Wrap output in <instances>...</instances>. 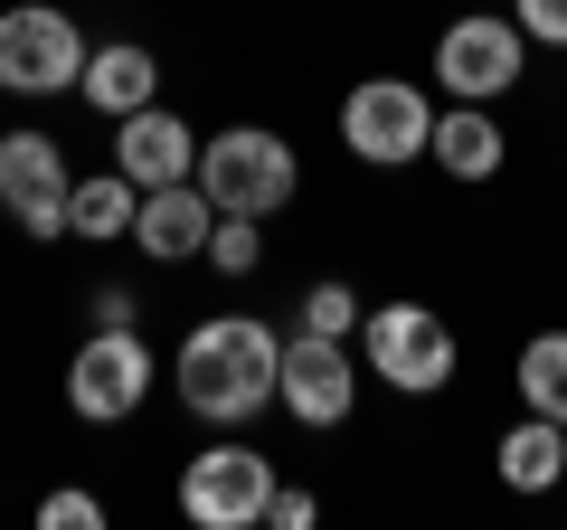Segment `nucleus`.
Listing matches in <instances>:
<instances>
[{
	"label": "nucleus",
	"instance_id": "nucleus-1",
	"mask_svg": "<svg viewBox=\"0 0 567 530\" xmlns=\"http://www.w3.org/2000/svg\"><path fill=\"white\" fill-rule=\"evenodd\" d=\"M275 379H284V332L256 323V313H208L199 332L181 342L171 360V388L199 427H246V417L275 408Z\"/></svg>",
	"mask_w": 567,
	"mask_h": 530
},
{
	"label": "nucleus",
	"instance_id": "nucleus-2",
	"mask_svg": "<svg viewBox=\"0 0 567 530\" xmlns=\"http://www.w3.org/2000/svg\"><path fill=\"white\" fill-rule=\"evenodd\" d=\"M189 181L208 190V208L275 218V208L303 190V162H293V143H284V133H265V123H227V133H208V143H199Z\"/></svg>",
	"mask_w": 567,
	"mask_h": 530
},
{
	"label": "nucleus",
	"instance_id": "nucleus-3",
	"mask_svg": "<svg viewBox=\"0 0 567 530\" xmlns=\"http://www.w3.org/2000/svg\"><path fill=\"white\" fill-rule=\"evenodd\" d=\"M360 360L398 398H435V388H454L464 342H454V323L435 304H379V313H360Z\"/></svg>",
	"mask_w": 567,
	"mask_h": 530
},
{
	"label": "nucleus",
	"instance_id": "nucleus-4",
	"mask_svg": "<svg viewBox=\"0 0 567 530\" xmlns=\"http://www.w3.org/2000/svg\"><path fill=\"white\" fill-rule=\"evenodd\" d=\"M341 143H350V162H369V171L425 162V143H435V95L406 85V77H360L350 104H341Z\"/></svg>",
	"mask_w": 567,
	"mask_h": 530
},
{
	"label": "nucleus",
	"instance_id": "nucleus-5",
	"mask_svg": "<svg viewBox=\"0 0 567 530\" xmlns=\"http://www.w3.org/2000/svg\"><path fill=\"white\" fill-rule=\"evenodd\" d=\"M85 77V29L58 0L0 10V95H66Z\"/></svg>",
	"mask_w": 567,
	"mask_h": 530
},
{
	"label": "nucleus",
	"instance_id": "nucleus-6",
	"mask_svg": "<svg viewBox=\"0 0 567 530\" xmlns=\"http://www.w3.org/2000/svg\"><path fill=\"white\" fill-rule=\"evenodd\" d=\"M520 77H529L520 20H502V10H464V20H445V39H435V85H445L454 104H502Z\"/></svg>",
	"mask_w": 567,
	"mask_h": 530
},
{
	"label": "nucleus",
	"instance_id": "nucleus-7",
	"mask_svg": "<svg viewBox=\"0 0 567 530\" xmlns=\"http://www.w3.org/2000/svg\"><path fill=\"white\" fill-rule=\"evenodd\" d=\"M152 398V350H142L133 323H95L76 342V360H66V408L85 417V427H123V417Z\"/></svg>",
	"mask_w": 567,
	"mask_h": 530
},
{
	"label": "nucleus",
	"instance_id": "nucleus-8",
	"mask_svg": "<svg viewBox=\"0 0 567 530\" xmlns=\"http://www.w3.org/2000/svg\"><path fill=\"white\" fill-rule=\"evenodd\" d=\"M275 502V465L256 446H208L181 465V521L189 530H256Z\"/></svg>",
	"mask_w": 567,
	"mask_h": 530
},
{
	"label": "nucleus",
	"instance_id": "nucleus-9",
	"mask_svg": "<svg viewBox=\"0 0 567 530\" xmlns=\"http://www.w3.org/2000/svg\"><path fill=\"white\" fill-rule=\"evenodd\" d=\"M66 190H76V171H66V143L58 133H0V208L20 218V237L58 246L66 237Z\"/></svg>",
	"mask_w": 567,
	"mask_h": 530
},
{
	"label": "nucleus",
	"instance_id": "nucleus-10",
	"mask_svg": "<svg viewBox=\"0 0 567 530\" xmlns=\"http://www.w3.org/2000/svg\"><path fill=\"white\" fill-rule=\"evenodd\" d=\"M275 408L303 417V427H341V417L360 408V360H350V342H331V332H293V342H284Z\"/></svg>",
	"mask_w": 567,
	"mask_h": 530
},
{
	"label": "nucleus",
	"instance_id": "nucleus-11",
	"mask_svg": "<svg viewBox=\"0 0 567 530\" xmlns=\"http://www.w3.org/2000/svg\"><path fill=\"white\" fill-rule=\"evenodd\" d=\"M208 227H218V208H208L199 181H162V190H142V208H133V246H142L152 265L208 256Z\"/></svg>",
	"mask_w": 567,
	"mask_h": 530
},
{
	"label": "nucleus",
	"instance_id": "nucleus-12",
	"mask_svg": "<svg viewBox=\"0 0 567 530\" xmlns=\"http://www.w3.org/2000/svg\"><path fill=\"white\" fill-rule=\"evenodd\" d=\"M189 162H199V133H189L171 104H142V114L114 123V171L133 190H162V181H189Z\"/></svg>",
	"mask_w": 567,
	"mask_h": 530
},
{
	"label": "nucleus",
	"instance_id": "nucleus-13",
	"mask_svg": "<svg viewBox=\"0 0 567 530\" xmlns=\"http://www.w3.org/2000/svg\"><path fill=\"white\" fill-rule=\"evenodd\" d=\"M76 95L95 104L104 123H123V114H142V104H162V58H152L142 39L85 48V77H76Z\"/></svg>",
	"mask_w": 567,
	"mask_h": 530
},
{
	"label": "nucleus",
	"instance_id": "nucleus-14",
	"mask_svg": "<svg viewBox=\"0 0 567 530\" xmlns=\"http://www.w3.org/2000/svg\"><path fill=\"white\" fill-rule=\"evenodd\" d=\"M425 152H435V171H445V181H492V171H502L511 162V133H502V123H492V104H445V114H435V143H425Z\"/></svg>",
	"mask_w": 567,
	"mask_h": 530
},
{
	"label": "nucleus",
	"instance_id": "nucleus-15",
	"mask_svg": "<svg viewBox=\"0 0 567 530\" xmlns=\"http://www.w3.org/2000/svg\"><path fill=\"white\" fill-rule=\"evenodd\" d=\"M492 465H502L511 492H548V483H567V427H558V417H520V427L502 436V455H492Z\"/></svg>",
	"mask_w": 567,
	"mask_h": 530
},
{
	"label": "nucleus",
	"instance_id": "nucleus-16",
	"mask_svg": "<svg viewBox=\"0 0 567 530\" xmlns=\"http://www.w3.org/2000/svg\"><path fill=\"white\" fill-rule=\"evenodd\" d=\"M133 208H142V190L123 181V171H95V181H76V190H66V237L114 246V237H133Z\"/></svg>",
	"mask_w": 567,
	"mask_h": 530
},
{
	"label": "nucleus",
	"instance_id": "nucleus-17",
	"mask_svg": "<svg viewBox=\"0 0 567 530\" xmlns=\"http://www.w3.org/2000/svg\"><path fill=\"white\" fill-rule=\"evenodd\" d=\"M520 408L567 427V332H529L520 342Z\"/></svg>",
	"mask_w": 567,
	"mask_h": 530
},
{
	"label": "nucleus",
	"instance_id": "nucleus-18",
	"mask_svg": "<svg viewBox=\"0 0 567 530\" xmlns=\"http://www.w3.org/2000/svg\"><path fill=\"white\" fill-rule=\"evenodd\" d=\"M208 265H218V275H256V265H265V218L218 208V227H208Z\"/></svg>",
	"mask_w": 567,
	"mask_h": 530
},
{
	"label": "nucleus",
	"instance_id": "nucleus-19",
	"mask_svg": "<svg viewBox=\"0 0 567 530\" xmlns=\"http://www.w3.org/2000/svg\"><path fill=\"white\" fill-rule=\"evenodd\" d=\"M303 332H331V342H350V332H360V294H350L341 275H322V285L303 294Z\"/></svg>",
	"mask_w": 567,
	"mask_h": 530
},
{
	"label": "nucleus",
	"instance_id": "nucleus-20",
	"mask_svg": "<svg viewBox=\"0 0 567 530\" xmlns=\"http://www.w3.org/2000/svg\"><path fill=\"white\" fill-rule=\"evenodd\" d=\"M39 530H104V502H95V492H76V483H58L39 502Z\"/></svg>",
	"mask_w": 567,
	"mask_h": 530
},
{
	"label": "nucleus",
	"instance_id": "nucleus-21",
	"mask_svg": "<svg viewBox=\"0 0 567 530\" xmlns=\"http://www.w3.org/2000/svg\"><path fill=\"white\" fill-rule=\"evenodd\" d=\"M511 20L529 48H567V0H511Z\"/></svg>",
	"mask_w": 567,
	"mask_h": 530
},
{
	"label": "nucleus",
	"instance_id": "nucleus-22",
	"mask_svg": "<svg viewBox=\"0 0 567 530\" xmlns=\"http://www.w3.org/2000/svg\"><path fill=\"white\" fill-rule=\"evenodd\" d=\"M322 521V502L312 492H293V483H275V502H265V530H312Z\"/></svg>",
	"mask_w": 567,
	"mask_h": 530
},
{
	"label": "nucleus",
	"instance_id": "nucleus-23",
	"mask_svg": "<svg viewBox=\"0 0 567 530\" xmlns=\"http://www.w3.org/2000/svg\"><path fill=\"white\" fill-rule=\"evenodd\" d=\"M133 313H142V304H133L123 285H104V294H95V323H133Z\"/></svg>",
	"mask_w": 567,
	"mask_h": 530
}]
</instances>
